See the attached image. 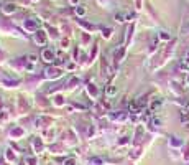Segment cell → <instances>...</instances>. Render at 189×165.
Wrapping results in <instances>:
<instances>
[{
    "label": "cell",
    "instance_id": "cell-1",
    "mask_svg": "<svg viewBox=\"0 0 189 165\" xmlns=\"http://www.w3.org/2000/svg\"><path fill=\"white\" fill-rule=\"evenodd\" d=\"M44 58H46V61H51L53 59V51H44Z\"/></svg>",
    "mask_w": 189,
    "mask_h": 165
},
{
    "label": "cell",
    "instance_id": "cell-2",
    "mask_svg": "<svg viewBox=\"0 0 189 165\" xmlns=\"http://www.w3.org/2000/svg\"><path fill=\"white\" fill-rule=\"evenodd\" d=\"M71 2H76V0H71Z\"/></svg>",
    "mask_w": 189,
    "mask_h": 165
}]
</instances>
